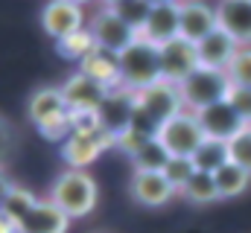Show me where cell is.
Wrapping results in <instances>:
<instances>
[{
  "mask_svg": "<svg viewBox=\"0 0 251 233\" xmlns=\"http://www.w3.org/2000/svg\"><path fill=\"white\" fill-rule=\"evenodd\" d=\"M187 111L184 108V99H181V91L178 85H170V82H158L146 91L137 93V102H134V119H131V128L146 134V137H158V128L173 119L176 114Z\"/></svg>",
  "mask_w": 251,
  "mask_h": 233,
  "instance_id": "6da1fadb",
  "label": "cell"
},
{
  "mask_svg": "<svg viewBox=\"0 0 251 233\" xmlns=\"http://www.w3.org/2000/svg\"><path fill=\"white\" fill-rule=\"evenodd\" d=\"M149 6H170V3H181V0H146Z\"/></svg>",
  "mask_w": 251,
  "mask_h": 233,
  "instance_id": "e575fe53",
  "label": "cell"
},
{
  "mask_svg": "<svg viewBox=\"0 0 251 233\" xmlns=\"http://www.w3.org/2000/svg\"><path fill=\"white\" fill-rule=\"evenodd\" d=\"M228 149H231V163L251 172V125H246L234 140H228Z\"/></svg>",
  "mask_w": 251,
  "mask_h": 233,
  "instance_id": "f1b7e54d",
  "label": "cell"
},
{
  "mask_svg": "<svg viewBox=\"0 0 251 233\" xmlns=\"http://www.w3.org/2000/svg\"><path fill=\"white\" fill-rule=\"evenodd\" d=\"M225 73H228L231 85H237V88H251V47H243V50L234 56L231 67H228Z\"/></svg>",
  "mask_w": 251,
  "mask_h": 233,
  "instance_id": "4316f807",
  "label": "cell"
},
{
  "mask_svg": "<svg viewBox=\"0 0 251 233\" xmlns=\"http://www.w3.org/2000/svg\"><path fill=\"white\" fill-rule=\"evenodd\" d=\"M41 26L50 38L64 41L70 38L73 32L85 29V9L79 3H70V0H50L44 9H41Z\"/></svg>",
  "mask_w": 251,
  "mask_h": 233,
  "instance_id": "9c48e42d",
  "label": "cell"
},
{
  "mask_svg": "<svg viewBox=\"0 0 251 233\" xmlns=\"http://www.w3.org/2000/svg\"><path fill=\"white\" fill-rule=\"evenodd\" d=\"M178 9H181V38H187L193 44H199L213 29H219L216 6H210L204 0H181Z\"/></svg>",
  "mask_w": 251,
  "mask_h": 233,
  "instance_id": "9a60e30c",
  "label": "cell"
},
{
  "mask_svg": "<svg viewBox=\"0 0 251 233\" xmlns=\"http://www.w3.org/2000/svg\"><path fill=\"white\" fill-rule=\"evenodd\" d=\"M35 204H38V198H35L29 189H24V186H12V189H9V195H6V201L0 204V213H3L15 228H18V222H21V219L35 207Z\"/></svg>",
  "mask_w": 251,
  "mask_h": 233,
  "instance_id": "cb8c5ba5",
  "label": "cell"
},
{
  "mask_svg": "<svg viewBox=\"0 0 251 233\" xmlns=\"http://www.w3.org/2000/svg\"><path fill=\"white\" fill-rule=\"evenodd\" d=\"M146 140H149L146 134H140V131L128 128L126 134H120V137H117V146H120V149H126V152H128V158H131V155H134V152H137V149L146 143Z\"/></svg>",
  "mask_w": 251,
  "mask_h": 233,
  "instance_id": "1f68e13d",
  "label": "cell"
},
{
  "mask_svg": "<svg viewBox=\"0 0 251 233\" xmlns=\"http://www.w3.org/2000/svg\"><path fill=\"white\" fill-rule=\"evenodd\" d=\"M128 192L140 207H164L178 189L170 184V178L164 172H140L134 169L128 181Z\"/></svg>",
  "mask_w": 251,
  "mask_h": 233,
  "instance_id": "4fadbf2b",
  "label": "cell"
},
{
  "mask_svg": "<svg viewBox=\"0 0 251 233\" xmlns=\"http://www.w3.org/2000/svg\"><path fill=\"white\" fill-rule=\"evenodd\" d=\"M181 192L187 195V201H193V204H213V201L219 198L216 178H213L210 172H199V169H196V175L184 184Z\"/></svg>",
  "mask_w": 251,
  "mask_h": 233,
  "instance_id": "d4e9b609",
  "label": "cell"
},
{
  "mask_svg": "<svg viewBox=\"0 0 251 233\" xmlns=\"http://www.w3.org/2000/svg\"><path fill=\"white\" fill-rule=\"evenodd\" d=\"M88 29L97 41V47L111 50V53H123L126 47H131L140 35L131 23H126L120 18V12L114 6H102L94 12V18L88 21Z\"/></svg>",
  "mask_w": 251,
  "mask_h": 233,
  "instance_id": "5b68a950",
  "label": "cell"
},
{
  "mask_svg": "<svg viewBox=\"0 0 251 233\" xmlns=\"http://www.w3.org/2000/svg\"><path fill=\"white\" fill-rule=\"evenodd\" d=\"M67 228H70V216L62 207H56L50 198L38 201L18 222V233H67Z\"/></svg>",
  "mask_w": 251,
  "mask_h": 233,
  "instance_id": "ac0fdd59",
  "label": "cell"
},
{
  "mask_svg": "<svg viewBox=\"0 0 251 233\" xmlns=\"http://www.w3.org/2000/svg\"><path fill=\"white\" fill-rule=\"evenodd\" d=\"M196 116H199V125H201L204 137H210V140H225V143L234 140V137L249 125L243 116L234 111V105H231L228 99L196 111Z\"/></svg>",
  "mask_w": 251,
  "mask_h": 233,
  "instance_id": "30bf717a",
  "label": "cell"
},
{
  "mask_svg": "<svg viewBox=\"0 0 251 233\" xmlns=\"http://www.w3.org/2000/svg\"><path fill=\"white\" fill-rule=\"evenodd\" d=\"M97 181L85 169H64L50 189V201L56 207H62L70 219H82L97 207Z\"/></svg>",
  "mask_w": 251,
  "mask_h": 233,
  "instance_id": "7a4b0ae2",
  "label": "cell"
},
{
  "mask_svg": "<svg viewBox=\"0 0 251 233\" xmlns=\"http://www.w3.org/2000/svg\"><path fill=\"white\" fill-rule=\"evenodd\" d=\"M70 3H79V6H82V3H91V0H70Z\"/></svg>",
  "mask_w": 251,
  "mask_h": 233,
  "instance_id": "8d00e7d4",
  "label": "cell"
},
{
  "mask_svg": "<svg viewBox=\"0 0 251 233\" xmlns=\"http://www.w3.org/2000/svg\"><path fill=\"white\" fill-rule=\"evenodd\" d=\"M9 189H12V184H9V181H6V175L0 172V204H3V201H6V195H9Z\"/></svg>",
  "mask_w": 251,
  "mask_h": 233,
  "instance_id": "836d02e7",
  "label": "cell"
},
{
  "mask_svg": "<svg viewBox=\"0 0 251 233\" xmlns=\"http://www.w3.org/2000/svg\"><path fill=\"white\" fill-rule=\"evenodd\" d=\"M228 102H231L234 111L251 125V88H237V85H231V91H228Z\"/></svg>",
  "mask_w": 251,
  "mask_h": 233,
  "instance_id": "4dcf8cb0",
  "label": "cell"
},
{
  "mask_svg": "<svg viewBox=\"0 0 251 233\" xmlns=\"http://www.w3.org/2000/svg\"><path fill=\"white\" fill-rule=\"evenodd\" d=\"M164 175H167V178H170V184L181 192V189H184V184L196 175V163H193V158H173V161L167 163Z\"/></svg>",
  "mask_w": 251,
  "mask_h": 233,
  "instance_id": "f546056e",
  "label": "cell"
},
{
  "mask_svg": "<svg viewBox=\"0 0 251 233\" xmlns=\"http://www.w3.org/2000/svg\"><path fill=\"white\" fill-rule=\"evenodd\" d=\"M158 140L167 146V152L173 158H193L196 149L207 140L201 125H199V116L193 111H181L173 119H167L161 128H158Z\"/></svg>",
  "mask_w": 251,
  "mask_h": 233,
  "instance_id": "8992f818",
  "label": "cell"
},
{
  "mask_svg": "<svg viewBox=\"0 0 251 233\" xmlns=\"http://www.w3.org/2000/svg\"><path fill=\"white\" fill-rule=\"evenodd\" d=\"M94 50H97V41H94V35H91V29H88V26H85V29H79V32H73L70 38L59 41V53L67 56V58H76V61L88 58Z\"/></svg>",
  "mask_w": 251,
  "mask_h": 233,
  "instance_id": "484cf974",
  "label": "cell"
},
{
  "mask_svg": "<svg viewBox=\"0 0 251 233\" xmlns=\"http://www.w3.org/2000/svg\"><path fill=\"white\" fill-rule=\"evenodd\" d=\"M213 178H216L219 198H234V195L246 192L249 184H251V172L249 169H243V166H237V163H225Z\"/></svg>",
  "mask_w": 251,
  "mask_h": 233,
  "instance_id": "603a6c76",
  "label": "cell"
},
{
  "mask_svg": "<svg viewBox=\"0 0 251 233\" xmlns=\"http://www.w3.org/2000/svg\"><path fill=\"white\" fill-rule=\"evenodd\" d=\"M134 102H137V93L126 91V88H114L108 91V99L105 105L100 108V122H102V131H108L114 140L126 134L131 128V119H134Z\"/></svg>",
  "mask_w": 251,
  "mask_h": 233,
  "instance_id": "7c38bea8",
  "label": "cell"
},
{
  "mask_svg": "<svg viewBox=\"0 0 251 233\" xmlns=\"http://www.w3.org/2000/svg\"><path fill=\"white\" fill-rule=\"evenodd\" d=\"M102 3H105V6H120L123 0H102Z\"/></svg>",
  "mask_w": 251,
  "mask_h": 233,
  "instance_id": "d590c367",
  "label": "cell"
},
{
  "mask_svg": "<svg viewBox=\"0 0 251 233\" xmlns=\"http://www.w3.org/2000/svg\"><path fill=\"white\" fill-rule=\"evenodd\" d=\"M181 3H170V6H152L143 29H140V38L155 44V47H164L170 44L173 38L181 35Z\"/></svg>",
  "mask_w": 251,
  "mask_h": 233,
  "instance_id": "5bb4252c",
  "label": "cell"
},
{
  "mask_svg": "<svg viewBox=\"0 0 251 233\" xmlns=\"http://www.w3.org/2000/svg\"><path fill=\"white\" fill-rule=\"evenodd\" d=\"M219 29H225L240 47H251V0H219Z\"/></svg>",
  "mask_w": 251,
  "mask_h": 233,
  "instance_id": "2e32d148",
  "label": "cell"
},
{
  "mask_svg": "<svg viewBox=\"0 0 251 233\" xmlns=\"http://www.w3.org/2000/svg\"><path fill=\"white\" fill-rule=\"evenodd\" d=\"M114 143L117 140L108 131H97V134H76L73 131L62 143V155H64V161L70 163V169H85Z\"/></svg>",
  "mask_w": 251,
  "mask_h": 233,
  "instance_id": "8fae6325",
  "label": "cell"
},
{
  "mask_svg": "<svg viewBox=\"0 0 251 233\" xmlns=\"http://www.w3.org/2000/svg\"><path fill=\"white\" fill-rule=\"evenodd\" d=\"M79 73L91 76L94 82H100V85L108 88V91L123 88V76H120V53H111V50L97 47L88 58L79 61Z\"/></svg>",
  "mask_w": 251,
  "mask_h": 233,
  "instance_id": "d6986e66",
  "label": "cell"
},
{
  "mask_svg": "<svg viewBox=\"0 0 251 233\" xmlns=\"http://www.w3.org/2000/svg\"><path fill=\"white\" fill-rule=\"evenodd\" d=\"M170 161H173V155L167 152V146H164L158 137H149V140L131 155V166L140 169V172H164Z\"/></svg>",
  "mask_w": 251,
  "mask_h": 233,
  "instance_id": "44dd1931",
  "label": "cell"
},
{
  "mask_svg": "<svg viewBox=\"0 0 251 233\" xmlns=\"http://www.w3.org/2000/svg\"><path fill=\"white\" fill-rule=\"evenodd\" d=\"M12 149H15V131H12V125L0 116V163L12 155Z\"/></svg>",
  "mask_w": 251,
  "mask_h": 233,
  "instance_id": "d6a6232c",
  "label": "cell"
},
{
  "mask_svg": "<svg viewBox=\"0 0 251 233\" xmlns=\"http://www.w3.org/2000/svg\"><path fill=\"white\" fill-rule=\"evenodd\" d=\"M181 91V99H184V108L187 111H201L207 105H216L222 99H228V91H231V79L225 70H210V67H196L187 79L178 85Z\"/></svg>",
  "mask_w": 251,
  "mask_h": 233,
  "instance_id": "277c9868",
  "label": "cell"
},
{
  "mask_svg": "<svg viewBox=\"0 0 251 233\" xmlns=\"http://www.w3.org/2000/svg\"><path fill=\"white\" fill-rule=\"evenodd\" d=\"M117 12H120V18H123L126 23H131L134 29H137V35H140V29H143V23H146V18H149V12H152V6L146 3V0H123L120 6H114Z\"/></svg>",
  "mask_w": 251,
  "mask_h": 233,
  "instance_id": "83f0119b",
  "label": "cell"
},
{
  "mask_svg": "<svg viewBox=\"0 0 251 233\" xmlns=\"http://www.w3.org/2000/svg\"><path fill=\"white\" fill-rule=\"evenodd\" d=\"M62 93L67 99L70 114H100V108L108 99V88H102L85 73H73L62 85Z\"/></svg>",
  "mask_w": 251,
  "mask_h": 233,
  "instance_id": "ba28073f",
  "label": "cell"
},
{
  "mask_svg": "<svg viewBox=\"0 0 251 233\" xmlns=\"http://www.w3.org/2000/svg\"><path fill=\"white\" fill-rule=\"evenodd\" d=\"M120 76H123V88L131 93H140L161 79V53L155 44L137 38L131 47H126L120 53Z\"/></svg>",
  "mask_w": 251,
  "mask_h": 233,
  "instance_id": "3957f363",
  "label": "cell"
},
{
  "mask_svg": "<svg viewBox=\"0 0 251 233\" xmlns=\"http://www.w3.org/2000/svg\"><path fill=\"white\" fill-rule=\"evenodd\" d=\"M26 114H29V119H32L38 128H44L47 122H53V119H59V116H67L70 108H67V99H64L62 88H53V85L38 88V91L29 96Z\"/></svg>",
  "mask_w": 251,
  "mask_h": 233,
  "instance_id": "ffe728a7",
  "label": "cell"
},
{
  "mask_svg": "<svg viewBox=\"0 0 251 233\" xmlns=\"http://www.w3.org/2000/svg\"><path fill=\"white\" fill-rule=\"evenodd\" d=\"M193 163H196V169H199V172L216 175L225 163H231V149H228V143H225V140H210V137H207V140L196 149Z\"/></svg>",
  "mask_w": 251,
  "mask_h": 233,
  "instance_id": "7402d4cb",
  "label": "cell"
},
{
  "mask_svg": "<svg viewBox=\"0 0 251 233\" xmlns=\"http://www.w3.org/2000/svg\"><path fill=\"white\" fill-rule=\"evenodd\" d=\"M199 50V67H210V70H228L234 56L243 50L225 29H213L207 38H201L196 44Z\"/></svg>",
  "mask_w": 251,
  "mask_h": 233,
  "instance_id": "e0dca14e",
  "label": "cell"
},
{
  "mask_svg": "<svg viewBox=\"0 0 251 233\" xmlns=\"http://www.w3.org/2000/svg\"><path fill=\"white\" fill-rule=\"evenodd\" d=\"M161 53V79L170 85H181L190 73L199 67V50L187 38H173L170 44L158 47Z\"/></svg>",
  "mask_w": 251,
  "mask_h": 233,
  "instance_id": "52a82bcc",
  "label": "cell"
}]
</instances>
